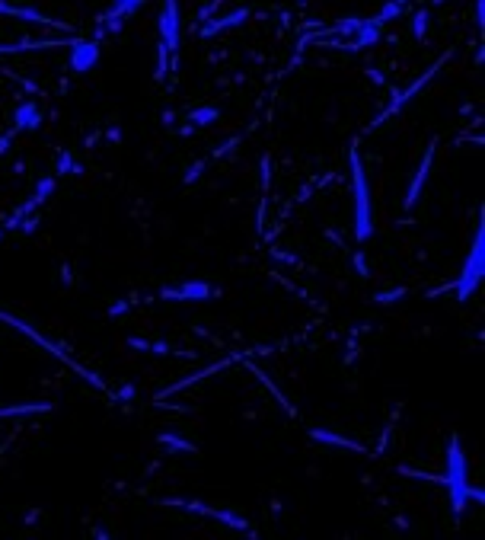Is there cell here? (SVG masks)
Wrapping results in <instances>:
<instances>
[{"label": "cell", "mask_w": 485, "mask_h": 540, "mask_svg": "<svg viewBox=\"0 0 485 540\" xmlns=\"http://www.w3.org/2000/svg\"><path fill=\"white\" fill-rule=\"evenodd\" d=\"M482 13H485V0H476V23L479 26H482V19H485Z\"/></svg>", "instance_id": "obj_19"}, {"label": "cell", "mask_w": 485, "mask_h": 540, "mask_svg": "<svg viewBox=\"0 0 485 540\" xmlns=\"http://www.w3.org/2000/svg\"><path fill=\"white\" fill-rule=\"evenodd\" d=\"M351 176H354V237H358V243H364L374 233V208H370L367 176H364L358 150H351Z\"/></svg>", "instance_id": "obj_2"}, {"label": "cell", "mask_w": 485, "mask_h": 540, "mask_svg": "<svg viewBox=\"0 0 485 540\" xmlns=\"http://www.w3.org/2000/svg\"><path fill=\"white\" fill-rule=\"evenodd\" d=\"M310 438H316V441H329V444H338V448H348V451H364L361 444H354V441H348V438H342V435H332V432H322V429H313L310 432Z\"/></svg>", "instance_id": "obj_12"}, {"label": "cell", "mask_w": 485, "mask_h": 540, "mask_svg": "<svg viewBox=\"0 0 485 540\" xmlns=\"http://www.w3.org/2000/svg\"><path fill=\"white\" fill-rule=\"evenodd\" d=\"M58 170L61 173H71V170H74V166H71V154H64V157L58 160Z\"/></svg>", "instance_id": "obj_18"}, {"label": "cell", "mask_w": 485, "mask_h": 540, "mask_svg": "<svg viewBox=\"0 0 485 540\" xmlns=\"http://www.w3.org/2000/svg\"><path fill=\"white\" fill-rule=\"evenodd\" d=\"M140 3H144V0H116V7L109 10V17H112V19H116V17H131Z\"/></svg>", "instance_id": "obj_14"}, {"label": "cell", "mask_w": 485, "mask_h": 540, "mask_svg": "<svg viewBox=\"0 0 485 540\" xmlns=\"http://www.w3.org/2000/svg\"><path fill=\"white\" fill-rule=\"evenodd\" d=\"M412 29H415V39H425V33H428V13L425 10L415 13V26H412Z\"/></svg>", "instance_id": "obj_17"}, {"label": "cell", "mask_w": 485, "mask_h": 540, "mask_svg": "<svg viewBox=\"0 0 485 540\" xmlns=\"http://www.w3.org/2000/svg\"><path fill=\"white\" fill-rule=\"evenodd\" d=\"M67 48H71L67 64H71L74 74H90L93 67L99 64V42L96 39H74Z\"/></svg>", "instance_id": "obj_5"}, {"label": "cell", "mask_w": 485, "mask_h": 540, "mask_svg": "<svg viewBox=\"0 0 485 540\" xmlns=\"http://www.w3.org/2000/svg\"><path fill=\"white\" fill-rule=\"evenodd\" d=\"M447 492H450V505L453 512L460 515L463 508H466V498H476V502H485V492L482 489H469L466 483V457H463V448H460V438L453 435L450 438V448H447Z\"/></svg>", "instance_id": "obj_1"}, {"label": "cell", "mask_w": 485, "mask_h": 540, "mask_svg": "<svg viewBox=\"0 0 485 540\" xmlns=\"http://www.w3.org/2000/svg\"><path fill=\"white\" fill-rule=\"evenodd\" d=\"M485 275V221L476 224V237H473V246L466 253V262L460 269V282H457V300H469L473 291L479 288Z\"/></svg>", "instance_id": "obj_3"}, {"label": "cell", "mask_w": 485, "mask_h": 540, "mask_svg": "<svg viewBox=\"0 0 485 540\" xmlns=\"http://www.w3.org/2000/svg\"><path fill=\"white\" fill-rule=\"evenodd\" d=\"M0 17L23 19V23H39V26H55V29H67L64 23H58V19L45 17V13H39V10H33V7H17V3H7V0H0Z\"/></svg>", "instance_id": "obj_6"}, {"label": "cell", "mask_w": 485, "mask_h": 540, "mask_svg": "<svg viewBox=\"0 0 485 540\" xmlns=\"http://www.w3.org/2000/svg\"><path fill=\"white\" fill-rule=\"evenodd\" d=\"M160 298H170V300H208L214 298V288L208 282H182L176 288H163Z\"/></svg>", "instance_id": "obj_7"}, {"label": "cell", "mask_w": 485, "mask_h": 540, "mask_svg": "<svg viewBox=\"0 0 485 540\" xmlns=\"http://www.w3.org/2000/svg\"><path fill=\"white\" fill-rule=\"evenodd\" d=\"M189 118H192V125L205 128V125H214L217 118H221V109H217V106H201V109H195Z\"/></svg>", "instance_id": "obj_13"}, {"label": "cell", "mask_w": 485, "mask_h": 540, "mask_svg": "<svg viewBox=\"0 0 485 540\" xmlns=\"http://www.w3.org/2000/svg\"><path fill=\"white\" fill-rule=\"evenodd\" d=\"M42 125V109L39 102H23L13 109V132H35Z\"/></svg>", "instance_id": "obj_8"}, {"label": "cell", "mask_w": 485, "mask_h": 540, "mask_svg": "<svg viewBox=\"0 0 485 540\" xmlns=\"http://www.w3.org/2000/svg\"><path fill=\"white\" fill-rule=\"evenodd\" d=\"M399 13H403V3H399V0H390L387 7L380 10L377 13V19H383V23H390V19H396L399 17Z\"/></svg>", "instance_id": "obj_16"}, {"label": "cell", "mask_w": 485, "mask_h": 540, "mask_svg": "<svg viewBox=\"0 0 485 540\" xmlns=\"http://www.w3.org/2000/svg\"><path fill=\"white\" fill-rule=\"evenodd\" d=\"M166 51L170 58H179V0H163L160 10V71L156 77H163L166 71Z\"/></svg>", "instance_id": "obj_4"}, {"label": "cell", "mask_w": 485, "mask_h": 540, "mask_svg": "<svg viewBox=\"0 0 485 540\" xmlns=\"http://www.w3.org/2000/svg\"><path fill=\"white\" fill-rule=\"evenodd\" d=\"M383 19H377V17H370V19H361V26H358V33L351 35L354 39V45L351 48H367V45H374V42H380L383 39Z\"/></svg>", "instance_id": "obj_9"}, {"label": "cell", "mask_w": 485, "mask_h": 540, "mask_svg": "<svg viewBox=\"0 0 485 540\" xmlns=\"http://www.w3.org/2000/svg\"><path fill=\"white\" fill-rule=\"evenodd\" d=\"M156 441H160V444H166L170 451H192L189 441H185V438H176V435H160Z\"/></svg>", "instance_id": "obj_15"}, {"label": "cell", "mask_w": 485, "mask_h": 540, "mask_svg": "<svg viewBox=\"0 0 485 540\" xmlns=\"http://www.w3.org/2000/svg\"><path fill=\"white\" fill-rule=\"evenodd\" d=\"M431 160H434V144H428V150H425V160H421V170L415 173V179H412V186H409V195H405V208H412L415 201H419V195H421V186H425V179H428V170H431Z\"/></svg>", "instance_id": "obj_10"}, {"label": "cell", "mask_w": 485, "mask_h": 540, "mask_svg": "<svg viewBox=\"0 0 485 540\" xmlns=\"http://www.w3.org/2000/svg\"><path fill=\"white\" fill-rule=\"evenodd\" d=\"M246 19H249V10H233L230 17H223V19H214L211 26H205V33H201V35L221 33V29H230V26H237V23H246Z\"/></svg>", "instance_id": "obj_11"}]
</instances>
